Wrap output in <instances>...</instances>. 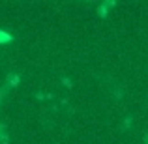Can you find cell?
Listing matches in <instances>:
<instances>
[{
	"label": "cell",
	"mask_w": 148,
	"mask_h": 144,
	"mask_svg": "<svg viewBox=\"0 0 148 144\" xmlns=\"http://www.w3.org/2000/svg\"><path fill=\"white\" fill-rule=\"evenodd\" d=\"M4 41H11V36L8 32H2V30H0V43H4Z\"/></svg>",
	"instance_id": "obj_1"
}]
</instances>
